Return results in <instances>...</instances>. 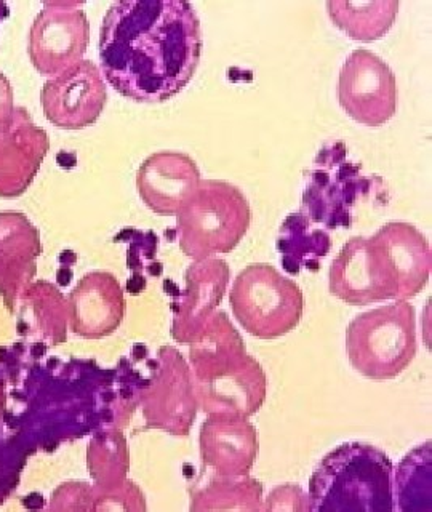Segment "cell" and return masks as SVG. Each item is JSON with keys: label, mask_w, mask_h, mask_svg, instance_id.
<instances>
[{"label": "cell", "mask_w": 432, "mask_h": 512, "mask_svg": "<svg viewBox=\"0 0 432 512\" xmlns=\"http://www.w3.org/2000/svg\"><path fill=\"white\" fill-rule=\"evenodd\" d=\"M202 31L196 8L173 0L117 2L100 32L103 76L138 103H164L196 74Z\"/></svg>", "instance_id": "cell-1"}, {"label": "cell", "mask_w": 432, "mask_h": 512, "mask_svg": "<svg viewBox=\"0 0 432 512\" xmlns=\"http://www.w3.org/2000/svg\"><path fill=\"white\" fill-rule=\"evenodd\" d=\"M191 362L205 412L242 418L258 412L266 376L224 312H215L192 341Z\"/></svg>", "instance_id": "cell-2"}, {"label": "cell", "mask_w": 432, "mask_h": 512, "mask_svg": "<svg viewBox=\"0 0 432 512\" xmlns=\"http://www.w3.org/2000/svg\"><path fill=\"white\" fill-rule=\"evenodd\" d=\"M250 221L252 210L240 189L226 181H200L176 215L181 250L194 261L232 252L247 234Z\"/></svg>", "instance_id": "cell-3"}, {"label": "cell", "mask_w": 432, "mask_h": 512, "mask_svg": "<svg viewBox=\"0 0 432 512\" xmlns=\"http://www.w3.org/2000/svg\"><path fill=\"white\" fill-rule=\"evenodd\" d=\"M352 368L368 380L397 378L416 356V314L408 301L365 311L354 317L346 332Z\"/></svg>", "instance_id": "cell-4"}, {"label": "cell", "mask_w": 432, "mask_h": 512, "mask_svg": "<svg viewBox=\"0 0 432 512\" xmlns=\"http://www.w3.org/2000/svg\"><path fill=\"white\" fill-rule=\"evenodd\" d=\"M229 303L245 332L260 340L288 335L304 312L301 288L268 263L248 264L239 272Z\"/></svg>", "instance_id": "cell-5"}, {"label": "cell", "mask_w": 432, "mask_h": 512, "mask_svg": "<svg viewBox=\"0 0 432 512\" xmlns=\"http://www.w3.org/2000/svg\"><path fill=\"white\" fill-rule=\"evenodd\" d=\"M397 100L396 74L383 58L365 48L346 58L338 77V101L352 120L383 127L396 116Z\"/></svg>", "instance_id": "cell-6"}, {"label": "cell", "mask_w": 432, "mask_h": 512, "mask_svg": "<svg viewBox=\"0 0 432 512\" xmlns=\"http://www.w3.org/2000/svg\"><path fill=\"white\" fill-rule=\"evenodd\" d=\"M88 37L90 26L82 5L45 4L29 32V56L34 68L44 76H58L82 61Z\"/></svg>", "instance_id": "cell-7"}, {"label": "cell", "mask_w": 432, "mask_h": 512, "mask_svg": "<svg viewBox=\"0 0 432 512\" xmlns=\"http://www.w3.org/2000/svg\"><path fill=\"white\" fill-rule=\"evenodd\" d=\"M45 117L66 130L95 124L104 111L108 92L93 61L82 60L45 82L40 95Z\"/></svg>", "instance_id": "cell-8"}, {"label": "cell", "mask_w": 432, "mask_h": 512, "mask_svg": "<svg viewBox=\"0 0 432 512\" xmlns=\"http://www.w3.org/2000/svg\"><path fill=\"white\" fill-rule=\"evenodd\" d=\"M370 239L383 258L396 300L420 295L431 277V247L423 232L413 224L392 221Z\"/></svg>", "instance_id": "cell-9"}, {"label": "cell", "mask_w": 432, "mask_h": 512, "mask_svg": "<svg viewBox=\"0 0 432 512\" xmlns=\"http://www.w3.org/2000/svg\"><path fill=\"white\" fill-rule=\"evenodd\" d=\"M196 162L183 152L152 154L138 170V191L149 210L162 216H175L188 204L200 184Z\"/></svg>", "instance_id": "cell-10"}, {"label": "cell", "mask_w": 432, "mask_h": 512, "mask_svg": "<svg viewBox=\"0 0 432 512\" xmlns=\"http://www.w3.org/2000/svg\"><path fill=\"white\" fill-rule=\"evenodd\" d=\"M72 330L88 340L116 332L125 316V298L116 277L92 272L80 280L69 298Z\"/></svg>", "instance_id": "cell-11"}, {"label": "cell", "mask_w": 432, "mask_h": 512, "mask_svg": "<svg viewBox=\"0 0 432 512\" xmlns=\"http://www.w3.org/2000/svg\"><path fill=\"white\" fill-rule=\"evenodd\" d=\"M200 455L220 476H245L258 456V432L242 416L210 415L200 431Z\"/></svg>", "instance_id": "cell-12"}, {"label": "cell", "mask_w": 432, "mask_h": 512, "mask_svg": "<svg viewBox=\"0 0 432 512\" xmlns=\"http://www.w3.org/2000/svg\"><path fill=\"white\" fill-rule=\"evenodd\" d=\"M186 282L188 290L176 308L173 338L192 343L223 300L229 284L228 264L215 258L196 261L186 272Z\"/></svg>", "instance_id": "cell-13"}, {"label": "cell", "mask_w": 432, "mask_h": 512, "mask_svg": "<svg viewBox=\"0 0 432 512\" xmlns=\"http://www.w3.org/2000/svg\"><path fill=\"white\" fill-rule=\"evenodd\" d=\"M47 149L45 132L32 124L28 112L16 109L10 124L0 132V196L21 194Z\"/></svg>", "instance_id": "cell-14"}, {"label": "cell", "mask_w": 432, "mask_h": 512, "mask_svg": "<svg viewBox=\"0 0 432 512\" xmlns=\"http://www.w3.org/2000/svg\"><path fill=\"white\" fill-rule=\"evenodd\" d=\"M396 0H328V18L346 36L359 42H375L383 39L396 23L399 13Z\"/></svg>", "instance_id": "cell-15"}, {"label": "cell", "mask_w": 432, "mask_h": 512, "mask_svg": "<svg viewBox=\"0 0 432 512\" xmlns=\"http://www.w3.org/2000/svg\"><path fill=\"white\" fill-rule=\"evenodd\" d=\"M234 498H242V500L252 503L258 509L260 508L258 503L261 501V485L256 484L253 480H250V482H234V484H231V482L210 484L199 498V500H204V503L194 509H220L223 501H229L228 509H245L244 504L240 503L239 500H234Z\"/></svg>", "instance_id": "cell-16"}, {"label": "cell", "mask_w": 432, "mask_h": 512, "mask_svg": "<svg viewBox=\"0 0 432 512\" xmlns=\"http://www.w3.org/2000/svg\"><path fill=\"white\" fill-rule=\"evenodd\" d=\"M15 111L12 88L8 85L7 79L0 74V132L10 124Z\"/></svg>", "instance_id": "cell-17"}]
</instances>
